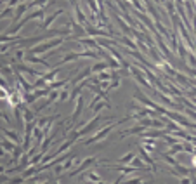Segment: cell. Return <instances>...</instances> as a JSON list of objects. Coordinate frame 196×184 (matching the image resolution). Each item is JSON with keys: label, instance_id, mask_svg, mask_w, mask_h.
<instances>
[{"label": "cell", "instance_id": "5", "mask_svg": "<svg viewBox=\"0 0 196 184\" xmlns=\"http://www.w3.org/2000/svg\"><path fill=\"white\" fill-rule=\"evenodd\" d=\"M104 68V64H97V66H94V70H102Z\"/></svg>", "mask_w": 196, "mask_h": 184}, {"label": "cell", "instance_id": "2", "mask_svg": "<svg viewBox=\"0 0 196 184\" xmlns=\"http://www.w3.org/2000/svg\"><path fill=\"white\" fill-rule=\"evenodd\" d=\"M139 183H141L139 179H132V181H129V183H127V184H139Z\"/></svg>", "mask_w": 196, "mask_h": 184}, {"label": "cell", "instance_id": "3", "mask_svg": "<svg viewBox=\"0 0 196 184\" xmlns=\"http://www.w3.org/2000/svg\"><path fill=\"white\" fill-rule=\"evenodd\" d=\"M89 4H90V7H92V11H96V4H94V0H89Z\"/></svg>", "mask_w": 196, "mask_h": 184}, {"label": "cell", "instance_id": "1", "mask_svg": "<svg viewBox=\"0 0 196 184\" xmlns=\"http://www.w3.org/2000/svg\"><path fill=\"white\" fill-rule=\"evenodd\" d=\"M59 14H61V11H58V12H56V14H52V16H49V18L45 19V23H43V26H47V24H50V23H52V21L56 19V16H59Z\"/></svg>", "mask_w": 196, "mask_h": 184}, {"label": "cell", "instance_id": "6", "mask_svg": "<svg viewBox=\"0 0 196 184\" xmlns=\"http://www.w3.org/2000/svg\"><path fill=\"white\" fill-rule=\"evenodd\" d=\"M9 4H11V5H16V4H18V0H9Z\"/></svg>", "mask_w": 196, "mask_h": 184}, {"label": "cell", "instance_id": "7", "mask_svg": "<svg viewBox=\"0 0 196 184\" xmlns=\"http://www.w3.org/2000/svg\"><path fill=\"white\" fill-rule=\"evenodd\" d=\"M0 97H5V92L4 91H0Z\"/></svg>", "mask_w": 196, "mask_h": 184}, {"label": "cell", "instance_id": "8", "mask_svg": "<svg viewBox=\"0 0 196 184\" xmlns=\"http://www.w3.org/2000/svg\"><path fill=\"white\" fill-rule=\"evenodd\" d=\"M5 181V177H0V183H4Z\"/></svg>", "mask_w": 196, "mask_h": 184}, {"label": "cell", "instance_id": "4", "mask_svg": "<svg viewBox=\"0 0 196 184\" xmlns=\"http://www.w3.org/2000/svg\"><path fill=\"white\" fill-rule=\"evenodd\" d=\"M35 4H45V0H35V2L31 4V5H35Z\"/></svg>", "mask_w": 196, "mask_h": 184}]
</instances>
